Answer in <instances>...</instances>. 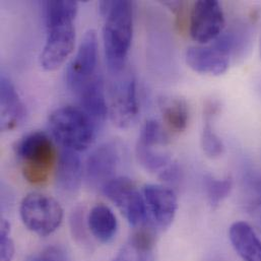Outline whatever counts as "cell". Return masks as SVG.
I'll use <instances>...</instances> for the list:
<instances>
[{
  "label": "cell",
  "mask_w": 261,
  "mask_h": 261,
  "mask_svg": "<svg viewBox=\"0 0 261 261\" xmlns=\"http://www.w3.org/2000/svg\"><path fill=\"white\" fill-rule=\"evenodd\" d=\"M98 64V37L94 30H89L79 47L74 58L66 70V84L77 94L87 84L95 79Z\"/></svg>",
  "instance_id": "obj_8"
},
{
  "label": "cell",
  "mask_w": 261,
  "mask_h": 261,
  "mask_svg": "<svg viewBox=\"0 0 261 261\" xmlns=\"http://www.w3.org/2000/svg\"><path fill=\"white\" fill-rule=\"evenodd\" d=\"M83 179V165L81 158L74 150L64 149L58 159L56 182L58 187L67 193H73L81 187Z\"/></svg>",
  "instance_id": "obj_15"
},
{
  "label": "cell",
  "mask_w": 261,
  "mask_h": 261,
  "mask_svg": "<svg viewBox=\"0 0 261 261\" xmlns=\"http://www.w3.org/2000/svg\"><path fill=\"white\" fill-rule=\"evenodd\" d=\"M45 7L46 42L41 54V65L45 70L58 69L74 49L76 1H47Z\"/></svg>",
  "instance_id": "obj_1"
},
{
  "label": "cell",
  "mask_w": 261,
  "mask_h": 261,
  "mask_svg": "<svg viewBox=\"0 0 261 261\" xmlns=\"http://www.w3.org/2000/svg\"><path fill=\"white\" fill-rule=\"evenodd\" d=\"M105 195L119 208L130 226L140 228L146 223L147 206L134 182L127 177H116L104 188Z\"/></svg>",
  "instance_id": "obj_7"
},
{
  "label": "cell",
  "mask_w": 261,
  "mask_h": 261,
  "mask_svg": "<svg viewBox=\"0 0 261 261\" xmlns=\"http://www.w3.org/2000/svg\"><path fill=\"white\" fill-rule=\"evenodd\" d=\"M113 76L109 86V115L120 128L130 126L138 114L136 81L130 72L122 70Z\"/></svg>",
  "instance_id": "obj_6"
},
{
  "label": "cell",
  "mask_w": 261,
  "mask_h": 261,
  "mask_svg": "<svg viewBox=\"0 0 261 261\" xmlns=\"http://www.w3.org/2000/svg\"><path fill=\"white\" fill-rule=\"evenodd\" d=\"M164 122L171 130H185L189 120V110L184 99L179 97H163L159 101Z\"/></svg>",
  "instance_id": "obj_18"
},
{
  "label": "cell",
  "mask_w": 261,
  "mask_h": 261,
  "mask_svg": "<svg viewBox=\"0 0 261 261\" xmlns=\"http://www.w3.org/2000/svg\"><path fill=\"white\" fill-rule=\"evenodd\" d=\"M81 109L89 115L96 124L106 120L109 114L108 102L106 101L104 81L100 74L87 84L77 94Z\"/></svg>",
  "instance_id": "obj_14"
},
{
  "label": "cell",
  "mask_w": 261,
  "mask_h": 261,
  "mask_svg": "<svg viewBox=\"0 0 261 261\" xmlns=\"http://www.w3.org/2000/svg\"><path fill=\"white\" fill-rule=\"evenodd\" d=\"M71 230L73 235L77 238L83 240L84 237H86L85 233V225H84V214L82 210H75L72 214L71 220Z\"/></svg>",
  "instance_id": "obj_24"
},
{
  "label": "cell",
  "mask_w": 261,
  "mask_h": 261,
  "mask_svg": "<svg viewBox=\"0 0 261 261\" xmlns=\"http://www.w3.org/2000/svg\"><path fill=\"white\" fill-rule=\"evenodd\" d=\"M169 141V137L167 132L164 130L162 125L155 120H147L142 129L140 131V135L138 138V142L140 144L146 146H155L161 144H166Z\"/></svg>",
  "instance_id": "obj_21"
},
{
  "label": "cell",
  "mask_w": 261,
  "mask_h": 261,
  "mask_svg": "<svg viewBox=\"0 0 261 261\" xmlns=\"http://www.w3.org/2000/svg\"><path fill=\"white\" fill-rule=\"evenodd\" d=\"M225 28V15L221 4L215 0H199L190 14V36L200 44L215 41Z\"/></svg>",
  "instance_id": "obj_9"
},
{
  "label": "cell",
  "mask_w": 261,
  "mask_h": 261,
  "mask_svg": "<svg viewBox=\"0 0 261 261\" xmlns=\"http://www.w3.org/2000/svg\"><path fill=\"white\" fill-rule=\"evenodd\" d=\"M114 261H137V259L125 248H122Z\"/></svg>",
  "instance_id": "obj_26"
},
{
  "label": "cell",
  "mask_w": 261,
  "mask_h": 261,
  "mask_svg": "<svg viewBox=\"0 0 261 261\" xmlns=\"http://www.w3.org/2000/svg\"><path fill=\"white\" fill-rule=\"evenodd\" d=\"M204 186L208 201L213 207H217L230 194L232 189L231 178L217 179L211 175L204 177Z\"/></svg>",
  "instance_id": "obj_20"
},
{
  "label": "cell",
  "mask_w": 261,
  "mask_h": 261,
  "mask_svg": "<svg viewBox=\"0 0 261 261\" xmlns=\"http://www.w3.org/2000/svg\"><path fill=\"white\" fill-rule=\"evenodd\" d=\"M49 128L54 138L65 148L82 151L95 141L97 124L81 108L65 106L49 117Z\"/></svg>",
  "instance_id": "obj_4"
},
{
  "label": "cell",
  "mask_w": 261,
  "mask_h": 261,
  "mask_svg": "<svg viewBox=\"0 0 261 261\" xmlns=\"http://www.w3.org/2000/svg\"><path fill=\"white\" fill-rule=\"evenodd\" d=\"M25 108L13 84L5 75L0 77V129L13 130L24 120Z\"/></svg>",
  "instance_id": "obj_13"
},
{
  "label": "cell",
  "mask_w": 261,
  "mask_h": 261,
  "mask_svg": "<svg viewBox=\"0 0 261 261\" xmlns=\"http://www.w3.org/2000/svg\"><path fill=\"white\" fill-rule=\"evenodd\" d=\"M201 146L204 153L212 159L219 158L224 152V143L214 131L208 120H206L201 133Z\"/></svg>",
  "instance_id": "obj_22"
},
{
  "label": "cell",
  "mask_w": 261,
  "mask_h": 261,
  "mask_svg": "<svg viewBox=\"0 0 261 261\" xmlns=\"http://www.w3.org/2000/svg\"><path fill=\"white\" fill-rule=\"evenodd\" d=\"M89 228L102 243L110 242L116 235L118 223L113 212L104 204H98L92 208L88 219Z\"/></svg>",
  "instance_id": "obj_17"
},
{
  "label": "cell",
  "mask_w": 261,
  "mask_h": 261,
  "mask_svg": "<svg viewBox=\"0 0 261 261\" xmlns=\"http://www.w3.org/2000/svg\"><path fill=\"white\" fill-rule=\"evenodd\" d=\"M231 243L244 261H261V241L245 222H236L230 228Z\"/></svg>",
  "instance_id": "obj_16"
},
{
  "label": "cell",
  "mask_w": 261,
  "mask_h": 261,
  "mask_svg": "<svg viewBox=\"0 0 261 261\" xmlns=\"http://www.w3.org/2000/svg\"><path fill=\"white\" fill-rule=\"evenodd\" d=\"M103 40L108 69L111 74L124 70L133 34V5L130 1H102Z\"/></svg>",
  "instance_id": "obj_2"
},
{
  "label": "cell",
  "mask_w": 261,
  "mask_h": 261,
  "mask_svg": "<svg viewBox=\"0 0 261 261\" xmlns=\"http://www.w3.org/2000/svg\"><path fill=\"white\" fill-rule=\"evenodd\" d=\"M19 214L24 226L39 236H48L61 225L63 211L53 197L34 192L27 195L19 207Z\"/></svg>",
  "instance_id": "obj_5"
},
{
  "label": "cell",
  "mask_w": 261,
  "mask_h": 261,
  "mask_svg": "<svg viewBox=\"0 0 261 261\" xmlns=\"http://www.w3.org/2000/svg\"><path fill=\"white\" fill-rule=\"evenodd\" d=\"M120 146L115 141H108L97 147L89 156L86 166L88 183L94 188H103L115 177L120 165Z\"/></svg>",
  "instance_id": "obj_10"
},
{
  "label": "cell",
  "mask_w": 261,
  "mask_h": 261,
  "mask_svg": "<svg viewBox=\"0 0 261 261\" xmlns=\"http://www.w3.org/2000/svg\"><path fill=\"white\" fill-rule=\"evenodd\" d=\"M143 197L154 223L162 229L170 227L178 208L174 191L162 185L148 184L143 187Z\"/></svg>",
  "instance_id": "obj_11"
},
{
  "label": "cell",
  "mask_w": 261,
  "mask_h": 261,
  "mask_svg": "<svg viewBox=\"0 0 261 261\" xmlns=\"http://www.w3.org/2000/svg\"><path fill=\"white\" fill-rule=\"evenodd\" d=\"M136 156L146 171L156 174L159 178L175 164L168 154L154 150L152 146H146L140 143L136 144Z\"/></svg>",
  "instance_id": "obj_19"
},
{
  "label": "cell",
  "mask_w": 261,
  "mask_h": 261,
  "mask_svg": "<svg viewBox=\"0 0 261 261\" xmlns=\"http://www.w3.org/2000/svg\"><path fill=\"white\" fill-rule=\"evenodd\" d=\"M186 63L195 72L219 76L224 74L230 64V57L214 46H192L185 54Z\"/></svg>",
  "instance_id": "obj_12"
},
{
  "label": "cell",
  "mask_w": 261,
  "mask_h": 261,
  "mask_svg": "<svg viewBox=\"0 0 261 261\" xmlns=\"http://www.w3.org/2000/svg\"><path fill=\"white\" fill-rule=\"evenodd\" d=\"M24 179L33 185L45 184L56 164V149L44 132L35 131L22 137L15 145Z\"/></svg>",
  "instance_id": "obj_3"
},
{
  "label": "cell",
  "mask_w": 261,
  "mask_h": 261,
  "mask_svg": "<svg viewBox=\"0 0 261 261\" xmlns=\"http://www.w3.org/2000/svg\"><path fill=\"white\" fill-rule=\"evenodd\" d=\"M1 261H12L14 256V245L9 236H0Z\"/></svg>",
  "instance_id": "obj_25"
},
{
  "label": "cell",
  "mask_w": 261,
  "mask_h": 261,
  "mask_svg": "<svg viewBox=\"0 0 261 261\" xmlns=\"http://www.w3.org/2000/svg\"><path fill=\"white\" fill-rule=\"evenodd\" d=\"M31 261H69V259L63 247L50 246L34 256Z\"/></svg>",
  "instance_id": "obj_23"
}]
</instances>
